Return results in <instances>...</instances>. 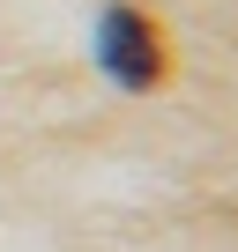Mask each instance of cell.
<instances>
[{
	"label": "cell",
	"mask_w": 238,
	"mask_h": 252,
	"mask_svg": "<svg viewBox=\"0 0 238 252\" xmlns=\"http://www.w3.org/2000/svg\"><path fill=\"white\" fill-rule=\"evenodd\" d=\"M97 52H104V74L127 82V89H157L164 67H171V52H164V37H157V23H149L142 8H104Z\"/></svg>",
	"instance_id": "cell-1"
}]
</instances>
